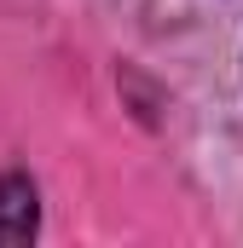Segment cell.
<instances>
[{
    "mask_svg": "<svg viewBox=\"0 0 243 248\" xmlns=\"http://www.w3.org/2000/svg\"><path fill=\"white\" fill-rule=\"evenodd\" d=\"M35 237V185L23 173H0V243Z\"/></svg>",
    "mask_w": 243,
    "mask_h": 248,
    "instance_id": "obj_1",
    "label": "cell"
}]
</instances>
